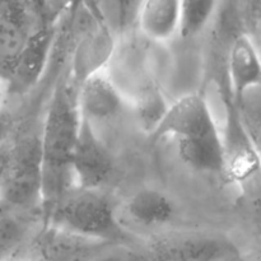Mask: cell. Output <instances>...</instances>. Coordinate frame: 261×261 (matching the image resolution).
<instances>
[{
	"label": "cell",
	"instance_id": "cell-19",
	"mask_svg": "<svg viewBox=\"0 0 261 261\" xmlns=\"http://www.w3.org/2000/svg\"><path fill=\"white\" fill-rule=\"evenodd\" d=\"M140 2L142 0H94L98 12L105 18H109V28L110 23L122 28L132 20H135Z\"/></svg>",
	"mask_w": 261,
	"mask_h": 261
},
{
	"label": "cell",
	"instance_id": "cell-2",
	"mask_svg": "<svg viewBox=\"0 0 261 261\" xmlns=\"http://www.w3.org/2000/svg\"><path fill=\"white\" fill-rule=\"evenodd\" d=\"M45 223L110 244L124 237L114 205L99 190L74 186L46 214Z\"/></svg>",
	"mask_w": 261,
	"mask_h": 261
},
{
	"label": "cell",
	"instance_id": "cell-20",
	"mask_svg": "<svg viewBox=\"0 0 261 261\" xmlns=\"http://www.w3.org/2000/svg\"><path fill=\"white\" fill-rule=\"evenodd\" d=\"M13 126H14L13 115L7 110L0 109V147L9 140L13 132Z\"/></svg>",
	"mask_w": 261,
	"mask_h": 261
},
{
	"label": "cell",
	"instance_id": "cell-5",
	"mask_svg": "<svg viewBox=\"0 0 261 261\" xmlns=\"http://www.w3.org/2000/svg\"><path fill=\"white\" fill-rule=\"evenodd\" d=\"M74 186L99 190L114 170L111 154L97 134L94 125L81 116L78 135L70 157Z\"/></svg>",
	"mask_w": 261,
	"mask_h": 261
},
{
	"label": "cell",
	"instance_id": "cell-1",
	"mask_svg": "<svg viewBox=\"0 0 261 261\" xmlns=\"http://www.w3.org/2000/svg\"><path fill=\"white\" fill-rule=\"evenodd\" d=\"M81 125L73 83L60 82L48 103L40 138L41 211L43 218L74 188L70 157Z\"/></svg>",
	"mask_w": 261,
	"mask_h": 261
},
{
	"label": "cell",
	"instance_id": "cell-3",
	"mask_svg": "<svg viewBox=\"0 0 261 261\" xmlns=\"http://www.w3.org/2000/svg\"><path fill=\"white\" fill-rule=\"evenodd\" d=\"M0 200L41 211L40 138L8 140L0 147Z\"/></svg>",
	"mask_w": 261,
	"mask_h": 261
},
{
	"label": "cell",
	"instance_id": "cell-7",
	"mask_svg": "<svg viewBox=\"0 0 261 261\" xmlns=\"http://www.w3.org/2000/svg\"><path fill=\"white\" fill-rule=\"evenodd\" d=\"M55 38L56 27L53 23H46L28 35L7 74L12 93H27L40 82L47 68Z\"/></svg>",
	"mask_w": 261,
	"mask_h": 261
},
{
	"label": "cell",
	"instance_id": "cell-10",
	"mask_svg": "<svg viewBox=\"0 0 261 261\" xmlns=\"http://www.w3.org/2000/svg\"><path fill=\"white\" fill-rule=\"evenodd\" d=\"M76 103L81 116L92 124L114 120L124 110L119 86L103 70L91 74L76 87Z\"/></svg>",
	"mask_w": 261,
	"mask_h": 261
},
{
	"label": "cell",
	"instance_id": "cell-16",
	"mask_svg": "<svg viewBox=\"0 0 261 261\" xmlns=\"http://www.w3.org/2000/svg\"><path fill=\"white\" fill-rule=\"evenodd\" d=\"M127 214L145 227L165 226L175 217V204L157 189H142L126 203Z\"/></svg>",
	"mask_w": 261,
	"mask_h": 261
},
{
	"label": "cell",
	"instance_id": "cell-9",
	"mask_svg": "<svg viewBox=\"0 0 261 261\" xmlns=\"http://www.w3.org/2000/svg\"><path fill=\"white\" fill-rule=\"evenodd\" d=\"M110 245L45 224L36 242V255L48 261H96Z\"/></svg>",
	"mask_w": 261,
	"mask_h": 261
},
{
	"label": "cell",
	"instance_id": "cell-22",
	"mask_svg": "<svg viewBox=\"0 0 261 261\" xmlns=\"http://www.w3.org/2000/svg\"><path fill=\"white\" fill-rule=\"evenodd\" d=\"M2 99H3V91H2V87H0V103H2Z\"/></svg>",
	"mask_w": 261,
	"mask_h": 261
},
{
	"label": "cell",
	"instance_id": "cell-18",
	"mask_svg": "<svg viewBox=\"0 0 261 261\" xmlns=\"http://www.w3.org/2000/svg\"><path fill=\"white\" fill-rule=\"evenodd\" d=\"M170 105L166 101L162 92L154 86H147L139 93L137 101V120L140 127L148 135H152L155 127L165 116Z\"/></svg>",
	"mask_w": 261,
	"mask_h": 261
},
{
	"label": "cell",
	"instance_id": "cell-23",
	"mask_svg": "<svg viewBox=\"0 0 261 261\" xmlns=\"http://www.w3.org/2000/svg\"><path fill=\"white\" fill-rule=\"evenodd\" d=\"M36 261H48V260H45V259H36Z\"/></svg>",
	"mask_w": 261,
	"mask_h": 261
},
{
	"label": "cell",
	"instance_id": "cell-4",
	"mask_svg": "<svg viewBox=\"0 0 261 261\" xmlns=\"http://www.w3.org/2000/svg\"><path fill=\"white\" fill-rule=\"evenodd\" d=\"M239 250L224 236L205 232H168L148 244L143 261H236Z\"/></svg>",
	"mask_w": 261,
	"mask_h": 261
},
{
	"label": "cell",
	"instance_id": "cell-15",
	"mask_svg": "<svg viewBox=\"0 0 261 261\" xmlns=\"http://www.w3.org/2000/svg\"><path fill=\"white\" fill-rule=\"evenodd\" d=\"M111 28L96 25L82 38L75 50L73 66V84L78 87L87 76L102 70V66L114 53Z\"/></svg>",
	"mask_w": 261,
	"mask_h": 261
},
{
	"label": "cell",
	"instance_id": "cell-8",
	"mask_svg": "<svg viewBox=\"0 0 261 261\" xmlns=\"http://www.w3.org/2000/svg\"><path fill=\"white\" fill-rule=\"evenodd\" d=\"M45 224L40 209L15 208L0 200V261H24V254H36Z\"/></svg>",
	"mask_w": 261,
	"mask_h": 261
},
{
	"label": "cell",
	"instance_id": "cell-12",
	"mask_svg": "<svg viewBox=\"0 0 261 261\" xmlns=\"http://www.w3.org/2000/svg\"><path fill=\"white\" fill-rule=\"evenodd\" d=\"M228 75L234 105L242 103L247 94L259 87L261 81L259 51L252 37L247 33H240L232 42L228 55Z\"/></svg>",
	"mask_w": 261,
	"mask_h": 261
},
{
	"label": "cell",
	"instance_id": "cell-11",
	"mask_svg": "<svg viewBox=\"0 0 261 261\" xmlns=\"http://www.w3.org/2000/svg\"><path fill=\"white\" fill-rule=\"evenodd\" d=\"M227 115L226 134L222 135L227 162L224 176L233 182H245L259 171V154L233 102Z\"/></svg>",
	"mask_w": 261,
	"mask_h": 261
},
{
	"label": "cell",
	"instance_id": "cell-14",
	"mask_svg": "<svg viewBox=\"0 0 261 261\" xmlns=\"http://www.w3.org/2000/svg\"><path fill=\"white\" fill-rule=\"evenodd\" d=\"M180 17V0H142L135 20L147 40L166 42L178 35Z\"/></svg>",
	"mask_w": 261,
	"mask_h": 261
},
{
	"label": "cell",
	"instance_id": "cell-17",
	"mask_svg": "<svg viewBox=\"0 0 261 261\" xmlns=\"http://www.w3.org/2000/svg\"><path fill=\"white\" fill-rule=\"evenodd\" d=\"M221 0H180L178 36L191 40L204 32L211 23Z\"/></svg>",
	"mask_w": 261,
	"mask_h": 261
},
{
	"label": "cell",
	"instance_id": "cell-13",
	"mask_svg": "<svg viewBox=\"0 0 261 261\" xmlns=\"http://www.w3.org/2000/svg\"><path fill=\"white\" fill-rule=\"evenodd\" d=\"M177 142L178 158L190 170L206 175H226V152L221 132Z\"/></svg>",
	"mask_w": 261,
	"mask_h": 261
},
{
	"label": "cell",
	"instance_id": "cell-21",
	"mask_svg": "<svg viewBox=\"0 0 261 261\" xmlns=\"http://www.w3.org/2000/svg\"><path fill=\"white\" fill-rule=\"evenodd\" d=\"M47 18H55L71 4L73 0H38Z\"/></svg>",
	"mask_w": 261,
	"mask_h": 261
},
{
	"label": "cell",
	"instance_id": "cell-6",
	"mask_svg": "<svg viewBox=\"0 0 261 261\" xmlns=\"http://www.w3.org/2000/svg\"><path fill=\"white\" fill-rule=\"evenodd\" d=\"M216 133H219V129L206 99L199 93H189L168 106L150 138L153 140L167 137L186 139Z\"/></svg>",
	"mask_w": 261,
	"mask_h": 261
}]
</instances>
